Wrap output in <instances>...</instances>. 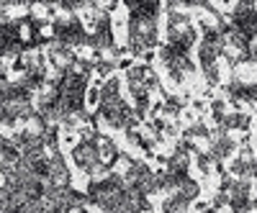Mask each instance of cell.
<instances>
[{"label":"cell","instance_id":"obj_1","mask_svg":"<svg viewBox=\"0 0 257 213\" xmlns=\"http://www.w3.org/2000/svg\"><path fill=\"white\" fill-rule=\"evenodd\" d=\"M229 208L231 213H249L252 205V180H237L234 177L229 187Z\"/></svg>","mask_w":257,"mask_h":213},{"label":"cell","instance_id":"obj_2","mask_svg":"<svg viewBox=\"0 0 257 213\" xmlns=\"http://www.w3.org/2000/svg\"><path fill=\"white\" fill-rule=\"evenodd\" d=\"M237 141H234L226 131H221L219 126L213 129V139H211V146H208V154L213 162H226L234 152H237Z\"/></svg>","mask_w":257,"mask_h":213},{"label":"cell","instance_id":"obj_3","mask_svg":"<svg viewBox=\"0 0 257 213\" xmlns=\"http://www.w3.org/2000/svg\"><path fill=\"white\" fill-rule=\"evenodd\" d=\"M249 126H252V116L234 111V113H226V116H224V121H221L219 129L229 134V131H249Z\"/></svg>","mask_w":257,"mask_h":213},{"label":"cell","instance_id":"obj_4","mask_svg":"<svg viewBox=\"0 0 257 213\" xmlns=\"http://www.w3.org/2000/svg\"><path fill=\"white\" fill-rule=\"evenodd\" d=\"M100 159L108 164L111 169H113L116 162L121 159V149H118V144H116L111 136H103V134H100Z\"/></svg>","mask_w":257,"mask_h":213},{"label":"cell","instance_id":"obj_5","mask_svg":"<svg viewBox=\"0 0 257 213\" xmlns=\"http://www.w3.org/2000/svg\"><path fill=\"white\" fill-rule=\"evenodd\" d=\"M175 195H178V198H183L185 203H196V200H198V195H201V182H198V180H193V177H188V180L175 190Z\"/></svg>","mask_w":257,"mask_h":213},{"label":"cell","instance_id":"obj_6","mask_svg":"<svg viewBox=\"0 0 257 213\" xmlns=\"http://www.w3.org/2000/svg\"><path fill=\"white\" fill-rule=\"evenodd\" d=\"M183 139H188V141H193V139H203V141H211V139H213V131L208 129L206 123L196 121V123H190L188 129L183 131Z\"/></svg>","mask_w":257,"mask_h":213},{"label":"cell","instance_id":"obj_7","mask_svg":"<svg viewBox=\"0 0 257 213\" xmlns=\"http://www.w3.org/2000/svg\"><path fill=\"white\" fill-rule=\"evenodd\" d=\"M224 116H226V103L224 100H211V118H213V123L221 126Z\"/></svg>","mask_w":257,"mask_h":213},{"label":"cell","instance_id":"obj_8","mask_svg":"<svg viewBox=\"0 0 257 213\" xmlns=\"http://www.w3.org/2000/svg\"><path fill=\"white\" fill-rule=\"evenodd\" d=\"M196 164H198V169H201L203 175H211V164H216V162L211 159L208 152H203V149H201V152H196Z\"/></svg>","mask_w":257,"mask_h":213},{"label":"cell","instance_id":"obj_9","mask_svg":"<svg viewBox=\"0 0 257 213\" xmlns=\"http://www.w3.org/2000/svg\"><path fill=\"white\" fill-rule=\"evenodd\" d=\"M244 103H257V82H244Z\"/></svg>","mask_w":257,"mask_h":213},{"label":"cell","instance_id":"obj_10","mask_svg":"<svg viewBox=\"0 0 257 213\" xmlns=\"http://www.w3.org/2000/svg\"><path fill=\"white\" fill-rule=\"evenodd\" d=\"M249 62L257 65V31L249 36Z\"/></svg>","mask_w":257,"mask_h":213},{"label":"cell","instance_id":"obj_11","mask_svg":"<svg viewBox=\"0 0 257 213\" xmlns=\"http://www.w3.org/2000/svg\"><path fill=\"white\" fill-rule=\"evenodd\" d=\"M193 108H196L198 113H203V111H206V103H203V100H196V103H193Z\"/></svg>","mask_w":257,"mask_h":213},{"label":"cell","instance_id":"obj_12","mask_svg":"<svg viewBox=\"0 0 257 213\" xmlns=\"http://www.w3.org/2000/svg\"><path fill=\"white\" fill-rule=\"evenodd\" d=\"M252 205L257 208V187H254V198H252Z\"/></svg>","mask_w":257,"mask_h":213}]
</instances>
